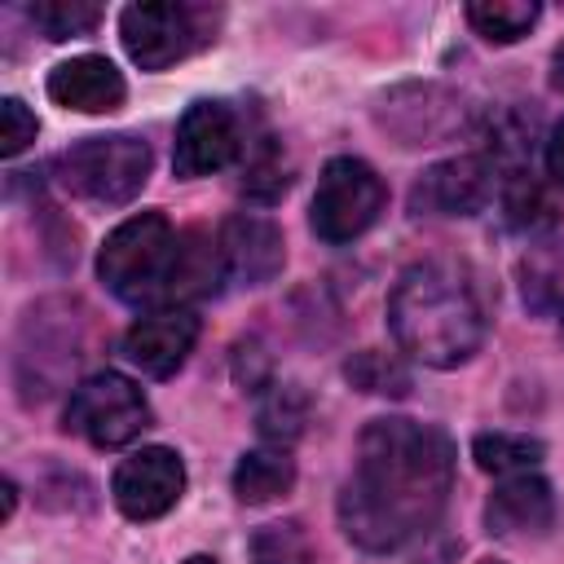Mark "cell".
Masks as SVG:
<instances>
[{
	"mask_svg": "<svg viewBox=\"0 0 564 564\" xmlns=\"http://www.w3.org/2000/svg\"><path fill=\"white\" fill-rule=\"evenodd\" d=\"M551 84L564 93V44L555 48V57H551Z\"/></svg>",
	"mask_w": 564,
	"mask_h": 564,
	"instance_id": "cell-26",
	"label": "cell"
},
{
	"mask_svg": "<svg viewBox=\"0 0 564 564\" xmlns=\"http://www.w3.org/2000/svg\"><path fill=\"white\" fill-rule=\"evenodd\" d=\"M295 485V458L286 449H251L234 467V494L247 507L273 502Z\"/></svg>",
	"mask_w": 564,
	"mask_h": 564,
	"instance_id": "cell-16",
	"label": "cell"
},
{
	"mask_svg": "<svg viewBox=\"0 0 564 564\" xmlns=\"http://www.w3.org/2000/svg\"><path fill=\"white\" fill-rule=\"evenodd\" d=\"M35 132H40V119L26 110V101L4 97V101H0V154H4V159L22 154V150L35 141Z\"/></svg>",
	"mask_w": 564,
	"mask_h": 564,
	"instance_id": "cell-23",
	"label": "cell"
},
{
	"mask_svg": "<svg viewBox=\"0 0 564 564\" xmlns=\"http://www.w3.org/2000/svg\"><path fill=\"white\" fill-rule=\"evenodd\" d=\"M538 13L542 9L533 0H476V4H467V22L489 44H516L520 35L533 31Z\"/></svg>",
	"mask_w": 564,
	"mask_h": 564,
	"instance_id": "cell-19",
	"label": "cell"
},
{
	"mask_svg": "<svg viewBox=\"0 0 564 564\" xmlns=\"http://www.w3.org/2000/svg\"><path fill=\"white\" fill-rule=\"evenodd\" d=\"M480 564H502V560H480Z\"/></svg>",
	"mask_w": 564,
	"mask_h": 564,
	"instance_id": "cell-28",
	"label": "cell"
},
{
	"mask_svg": "<svg viewBox=\"0 0 564 564\" xmlns=\"http://www.w3.org/2000/svg\"><path fill=\"white\" fill-rule=\"evenodd\" d=\"M203 9L194 4H172V0H154V4H128L119 13V40L128 48V57L141 70H163L181 57H189L198 44H207L212 35L203 31Z\"/></svg>",
	"mask_w": 564,
	"mask_h": 564,
	"instance_id": "cell-7",
	"label": "cell"
},
{
	"mask_svg": "<svg viewBox=\"0 0 564 564\" xmlns=\"http://www.w3.org/2000/svg\"><path fill=\"white\" fill-rule=\"evenodd\" d=\"M176 234L163 212H137L123 225H115L97 251V273L110 295L141 304L167 291L172 264H176Z\"/></svg>",
	"mask_w": 564,
	"mask_h": 564,
	"instance_id": "cell-3",
	"label": "cell"
},
{
	"mask_svg": "<svg viewBox=\"0 0 564 564\" xmlns=\"http://www.w3.org/2000/svg\"><path fill=\"white\" fill-rule=\"evenodd\" d=\"M502 212H507V225L520 229V234H538V229H551L560 220V207H555V194L533 181L529 172H516L507 181V194H502Z\"/></svg>",
	"mask_w": 564,
	"mask_h": 564,
	"instance_id": "cell-18",
	"label": "cell"
},
{
	"mask_svg": "<svg viewBox=\"0 0 564 564\" xmlns=\"http://www.w3.org/2000/svg\"><path fill=\"white\" fill-rule=\"evenodd\" d=\"M251 560L256 564H304L308 542H304L300 524H264L251 533Z\"/></svg>",
	"mask_w": 564,
	"mask_h": 564,
	"instance_id": "cell-21",
	"label": "cell"
},
{
	"mask_svg": "<svg viewBox=\"0 0 564 564\" xmlns=\"http://www.w3.org/2000/svg\"><path fill=\"white\" fill-rule=\"evenodd\" d=\"M48 97L66 110H79V115H110L123 106L128 97V84L119 75V66L101 53H79L70 62H57L48 70Z\"/></svg>",
	"mask_w": 564,
	"mask_h": 564,
	"instance_id": "cell-11",
	"label": "cell"
},
{
	"mask_svg": "<svg viewBox=\"0 0 564 564\" xmlns=\"http://www.w3.org/2000/svg\"><path fill=\"white\" fill-rule=\"evenodd\" d=\"M520 300L538 317L564 313V238L533 242L520 256Z\"/></svg>",
	"mask_w": 564,
	"mask_h": 564,
	"instance_id": "cell-15",
	"label": "cell"
},
{
	"mask_svg": "<svg viewBox=\"0 0 564 564\" xmlns=\"http://www.w3.org/2000/svg\"><path fill=\"white\" fill-rule=\"evenodd\" d=\"M388 203V189H383V176L366 163V159H352V154H339L322 167L317 176V189H313V207H308V225L322 242L339 247V242H352L361 238L379 212Z\"/></svg>",
	"mask_w": 564,
	"mask_h": 564,
	"instance_id": "cell-5",
	"label": "cell"
},
{
	"mask_svg": "<svg viewBox=\"0 0 564 564\" xmlns=\"http://www.w3.org/2000/svg\"><path fill=\"white\" fill-rule=\"evenodd\" d=\"M150 423H154V414H150L145 392L119 370L88 375L66 401V427L97 449H119V445L137 441Z\"/></svg>",
	"mask_w": 564,
	"mask_h": 564,
	"instance_id": "cell-6",
	"label": "cell"
},
{
	"mask_svg": "<svg viewBox=\"0 0 564 564\" xmlns=\"http://www.w3.org/2000/svg\"><path fill=\"white\" fill-rule=\"evenodd\" d=\"M344 375H348L361 392H405V383H410V379L397 370V361H388L383 352H370V348L357 352V357L344 366Z\"/></svg>",
	"mask_w": 564,
	"mask_h": 564,
	"instance_id": "cell-22",
	"label": "cell"
},
{
	"mask_svg": "<svg viewBox=\"0 0 564 564\" xmlns=\"http://www.w3.org/2000/svg\"><path fill=\"white\" fill-rule=\"evenodd\" d=\"M489 198V167L485 159H445L436 167H427L414 185V212H432V216H471L480 212Z\"/></svg>",
	"mask_w": 564,
	"mask_h": 564,
	"instance_id": "cell-13",
	"label": "cell"
},
{
	"mask_svg": "<svg viewBox=\"0 0 564 564\" xmlns=\"http://www.w3.org/2000/svg\"><path fill=\"white\" fill-rule=\"evenodd\" d=\"M185 564H220V560H212V555H189Z\"/></svg>",
	"mask_w": 564,
	"mask_h": 564,
	"instance_id": "cell-27",
	"label": "cell"
},
{
	"mask_svg": "<svg viewBox=\"0 0 564 564\" xmlns=\"http://www.w3.org/2000/svg\"><path fill=\"white\" fill-rule=\"evenodd\" d=\"M388 326L401 352H410L423 366L449 370L485 344L489 317L467 264L419 260L397 278L388 295Z\"/></svg>",
	"mask_w": 564,
	"mask_h": 564,
	"instance_id": "cell-2",
	"label": "cell"
},
{
	"mask_svg": "<svg viewBox=\"0 0 564 564\" xmlns=\"http://www.w3.org/2000/svg\"><path fill=\"white\" fill-rule=\"evenodd\" d=\"M234 154H238V119H234V110L225 101H194V106H185V115L176 123V150H172L176 176L181 181L212 176Z\"/></svg>",
	"mask_w": 564,
	"mask_h": 564,
	"instance_id": "cell-9",
	"label": "cell"
},
{
	"mask_svg": "<svg viewBox=\"0 0 564 564\" xmlns=\"http://www.w3.org/2000/svg\"><path fill=\"white\" fill-rule=\"evenodd\" d=\"M546 445L538 436H520V432H480L471 441V458L480 471H494V476H520V471H533L542 463Z\"/></svg>",
	"mask_w": 564,
	"mask_h": 564,
	"instance_id": "cell-17",
	"label": "cell"
},
{
	"mask_svg": "<svg viewBox=\"0 0 564 564\" xmlns=\"http://www.w3.org/2000/svg\"><path fill=\"white\" fill-rule=\"evenodd\" d=\"M220 260H225V278L242 282V286H264L278 278L286 251H282V234L273 220L264 216H229L220 229Z\"/></svg>",
	"mask_w": 564,
	"mask_h": 564,
	"instance_id": "cell-12",
	"label": "cell"
},
{
	"mask_svg": "<svg viewBox=\"0 0 564 564\" xmlns=\"http://www.w3.org/2000/svg\"><path fill=\"white\" fill-rule=\"evenodd\" d=\"M454 489V441L436 423L375 419L357 436L339 524L361 551H397L427 533Z\"/></svg>",
	"mask_w": 564,
	"mask_h": 564,
	"instance_id": "cell-1",
	"label": "cell"
},
{
	"mask_svg": "<svg viewBox=\"0 0 564 564\" xmlns=\"http://www.w3.org/2000/svg\"><path fill=\"white\" fill-rule=\"evenodd\" d=\"M31 22L48 40H75V35H88L101 22V9L88 4V0H35L31 4Z\"/></svg>",
	"mask_w": 564,
	"mask_h": 564,
	"instance_id": "cell-20",
	"label": "cell"
},
{
	"mask_svg": "<svg viewBox=\"0 0 564 564\" xmlns=\"http://www.w3.org/2000/svg\"><path fill=\"white\" fill-rule=\"evenodd\" d=\"M185 494V463L167 445H145L115 467L110 498L128 520H159Z\"/></svg>",
	"mask_w": 564,
	"mask_h": 564,
	"instance_id": "cell-8",
	"label": "cell"
},
{
	"mask_svg": "<svg viewBox=\"0 0 564 564\" xmlns=\"http://www.w3.org/2000/svg\"><path fill=\"white\" fill-rule=\"evenodd\" d=\"M194 339H198V317L189 308H159V313H145L128 326L123 357L141 375L167 379L185 366V357L194 352Z\"/></svg>",
	"mask_w": 564,
	"mask_h": 564,
	"instance_id": "cell-10",
	"label": "cell"
},
{
	"mask_svg": "<svg viewBox=\"0 0 564 564\" xmlns=\"http://www.w3.org/2000/svg\"><path fill=\"white\" fill-rule=\"evenodd\" d=\"M150 145L141 137L115 132V137H84L75 141L62 159H57V176L70 194L101 203V207H119L132 203L141 194V185L150 181Z\"/></svg>",
	"mask_w": 564,
	"mask_h": 564,
	"instance_id": "cell-4",
	"label": "cell"
},
{
	"mask_svg": "<svg viewBox=\"0 0 564 564\" xmlns=\"http://www.w3.org/2000/svg\"><path fill=\"white\" fill-rule=\"evenodd\" d=\"M304 423V401L295 388H282L269 397V405L260 410V432L264 436H295Z\"/></svg>",
	"mask_w": 564,
	"mask_h": 564,
	"instance_id": "cell-24",
	"label": "cell"
},
{
	"mask_svg": "<svg viewBox=\"0 0 564 564\" xmlns=\"http://www.w3.org/2000/svg\"><path fill=\"white\" fill-rule=\"evenodd\" d=\"M546 172L564 185V119L551 128V137H546Z\"/></svg>",
	"mask_w": 564,
	"mask_h": 564,
	"instance_id": "cell-25",
	"label": "cell"
},
{
	"mask_svg": "<svg viewBox=\"0 0 564 564\" xmlns=\"http://www.w3.org/2000/svg\"><path fill=\"white\" fill-rule=\"evenodd\" d=\"M555 520V498L551 485L538 471H520V476H502V485L489 494L485 502V524L498 538H529V533H546Z\"/></svg>",
	"mask_w": 564,
	"mask_h": 564,
	"instance_id": "cell-14",
	"label": "cell"
}]
</instances>
